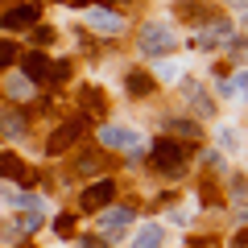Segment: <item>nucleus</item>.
<instances>
[{"label":"nucleus","mask_w":248,"mask_h":248,"mask_svg":"<svg viewBox=\"0 0 248 248\" xmlns=\"http://www.w3.org/2000/svg\"><path fill=\"white\" fill-rule=\"evenodd\" d=\"M223 91H228V95H236V91H240V95H248V71H240V75H232V79L223 83Z\"/></svg>","instance_id":"nucleus-18"},{"label":"nucleus","mask_w":248,"mask_h":248,"mask_svg":"<svg viewBox=\"0 0 248 248\" xmlns=\"http://www.w3.org/2000/svg\"><path fill=\"white\" fill-rule=\"evenodd\" d=\"M124 228H133V207H108V211H99V232H108V240L124 236Z\"/></svg>","instance_id":"nucleus-6"},{"label":"nucleus","mask_w":248,"mask_h":248,"mask_svg":"<svg viewBox=\"0 0 248 248\" xmlns=\"http://www.w3.org/2000/svg\"><path fill=\"white\" fill-rule=\"evenodd\" d=\"M232 33H236V29H232L228 21H211L207 29L195 33V46H199V50H211V46H219V42H232Z\"/></svg>","instance_id":"nucleus-9"},{"label":"nucleus","mask_w":248,"mask_h":248,"mask_svg":"<svg viewBox=\"0 0 248 248\" xmlns=\"http://www.w3.org/2000/svg\"><path fill=\"white\" fill-rule=\"evenodd\" d=\"M83 244H87V248H108V240H95V236H91V240H83Z\"/></svg>","instance_id":"nucleus-26"},{"label":"nucleus","mask_w":248,"mask_h":248,"mask_svg":"<svg viewBox=\"0 0 248 248\" xmlns=\"http://www.w3.org/2000/svg\"><path fill=\"white\" fill-rule=\"evenodd\" d=\"M50 66L54 62L46 58V54H37V50H29L25 58H21V71H25L29 83H50Z\"/></svg>","instance_id":"nucleus-8"},{"label":"nucleus","mask_w":248,"mask_h":248,"mask_svg":"<svg viewBox=\"0 0 248 248\" xmlns=\"http://www.w3.org/2000/svg\"><path fill=\"white\" fill-rule=\"evenodd\" d=\"M124 87H128V95L145 99V95H153V87H157V83H153V75H149V71H133L128 79H124Z\"/></svg>","instance_id":"nucleus-10"},{"label":"nucleus","mask_w":248,"mask_h":248,"mask_svg":"<svg viewBox=\"0 0 248 248\" xmlns=\"http://www.w3.org/2000/svg\"><path fill=\"white\" fill-rule=\"evenodd\" d=\"M228 4L232 9H248V0H228Z\"/></svg>","instance_id":"nucleus-27"},{"label":"nucleus","mask_w":248,"mask_h":248,"mask_svg":"<svg viewBox=\"0 0 248 248\" xmlns=\"http://www.w3.org/2000/svg\"><path fill=\"white\" fill-rule=\"evenodd\" d=\"M244 25H248V13H244Z\"/></svg>","instance_id":"nucleus-28"},{"label":"nucleus","mask_w":248,"mask_h":248,"mask_svg":"<svg viewBox=\"0 0 248 248\" xmlns=\"http://www.w3.org/2000/svg\"><path fill=\"white\" fill-rule=\"evenodd\" d=\"M232 248H248V228H240L236 236H232Z\"/></svg>","instance_id":"nucleus-25"},{"label":"nucleus","mask_w":248,"mask_h":248,"mask_svg":"<svg viewBox=\"0 0 248 248\" xmlns=\"http://www.w3.org/2000/svg\"><path fill=\"white\" fill-rule=\"evenodd\" d=\"M186 104H190V112H195V116H215V99L207 95L203 87H190V91H186Z\"/></svg>","instance_id":"nucleus-11"},{"label":"nucleus","mask_w":248,"mask_h":248,"mask_svg":"<svg viewBox=\"0 0 248 248\" xmlns=\"http://www.w3.org/2000/svg\"><path fill=\"white\" fill-rule=\"evenodd\" d=\"M71 79V62H54L50 66V83H66Z\"/></svg>","instance_id":"nucleus-20"},{"label":"nucleus","mask_w":248,"mask_h":248,"mask_svg":"<svg viewBox=\"0 0 248 248\" xmlns=\"http://www.w3.org/2000/svg\"><path fill=\"white\" fill-rule=\"evenodd\" d=\"M0 128H4V137H21L25 133V120H21V116H0Z\"/></svg>","instance_id":"nucleus-17"},{"label":"nucleus","mask_w":248,"mask_h":248,"mask_svg":"<svg viewBox=\"0 0 248 248\" xmlns=\"http://www.w3.org/2000/svg\"><path fill=\"white\" fill-rule=\"evenodd\" d=\"M54 232H58V236H75V215H66V211H62L58 219H54Z\"/></svg>","instance_id":"nucleus-19"},{"label":"nucleus","mask_w":248,"mask_h":248,"mask_svg":"<svg viewBox=\"0 0 248 248\" xmlns=\"http://www.w3.org/2000/svg\"><path fill=\"white\" fill-rule=\"evenodd\" d=\"M83 128H87V120H66V124H58V128H54V137L46 141V153H54V157H58L62 149H71V145L79 141Z\"/></svg>","instance_id":"nucleus-5"},{"label":"nucleus","mask_w":248,"mask_h":248,"mask_svg":"<svg viewBox=\"0 0 248 248\" xmlns=\"http://www.w3.org/2000/svg\"><path fill=\"white\" fill-rule=\"evenodd\" d=\"M83 108H87L91 116H104V112H108V104H104V91H95V87H83Z\"/></svg>","instance_id":"nucleus-15"},{"label":"nucleus","mask_w":248,"mask_h":248,"mask_svg":"<svg viewBox=\"0 0 248 248\" xmlns=\"http://www.w3.org/2000/svg\"><path fill=\"white\" fill-rule=\"evenodd\" d=\"M13 58H17V46H13L9 37H0V66H9Z\"/></svg>","instance_id":"nucleus-23"},{"label":"nucleus","mask_w":248,"mask_h":248,"mask_svg":"<svg viewBox=\"0 0 248 248\" xmlns=\"http://www.w3.org/2000/svg\"><path fill=\"white\" fill-rule=\"evenodd\" d=\"M186 166H190V145L186 141H178V137H157L153 141V170H161L170 178H182Z\"/></svg>","instance_id":"nucleus-1"},{"label":"nucleus","mask_w":248,"mask_h":248,"mask_svg":"<svg viewBox=\"0 0 248 248\" xmlns=\"http://www.w3.org/2000/svg\"><path fill=\"white\" fill-rule=\"evenodd\" d=\"M170 128L178 133V141H199V137H203L199 120H170Z\"/></svg>","instance_id":"nucleus-14"},{"label":"nucleus","mask_w":248,"mask_h":248,"mask_svg":"<svg viewBox=\"0 0 248 248\" xmlns=\"http://www.w3.org/2000/svg\"><path fill=\"white\" fill-rule=\"evenodd\" d=\"M37 17H42V4H37V0H25V4H17V9L0 13V25L4 29H33Z\"/></svg>","instance_id":"nucleus-3"},{"label":"nucleus","mask_w":248,"mask_h":248,"mask_svg":"<svg viewBox=\"0 0 248 248\" xmlns=\"http://www.w3.org/2000/svg\"><path fill=\"white\" fill-rule=\"evenodd\" d=\"M91 25L112 33V29H120V17H116V13H104V9H91Z\"/></svg>","instance_id":"nucleus-16"},{"label":"nucleus","mask_w":248,"mask_h":248,"mask_svg":"<svg viewBox=\"0 0 248 248\" xmlns=\"http://www.w3.org/2000/svg\"><path fill=\"white\" fill-rule=\"evenodd\" d=\"M75 170H79V174H95V170H99V157H95V153H83Z\"/></svg>","instance_id":"nucleus-22"},{"label":"nucleus","mask_w":248,"mask_h":248,"mask_svg":"<svg viewBox=\"0 0 248 248\" xmlns=\"http://www.w3.org/2000/svg\"><path fill=\"white\" fill-rule=\"evenodd\" d=\"M137 141H141V133H133V128H120V124H108V128H99V145H108V149H137Z\"/></svg>","instance_id":"nucleus-7"},{"label":"nucleus","mask_w":248,"mask_h":248,"mask_svg":"<svg viewBox=\"0 0 248 248\" xmlns=\"http://www.w3.org/2000/svg\"><path fill=\"white\" fill-rule=\"evenodd\" d=\"M13 203H17L21 211H42V199H37V195H17Z\"/></svg>","instance_id":"nucleus-21"},{"label":"nucleus","mask_w":248,"mask_h":248,"mask_svg":"<svg viewBox=\"0 0 248 248\" xmlns=\"http://www.w3.org/2000/svg\"><path fill=\"white\" fill-rule=\"evenodd\" d=\"M112 199H116V182H112V178H99V182H91L87 190H83L79 211L99 215V211H108V207H112Z\"/></svg>","instance_id":"nucleus-2"},{"label":"nucleus","mask_w":248,"mask_h":248,"mask_svg":"<svg viewBox=\"0 0 248 248\" xmlns=\"http://www.w3.org/2000/svg\"><path fill=\"white\" fill-rule=\"evenodd\" d=\"M161 240H166L161 223H145V228L133 236V248H161Z\"/></svg>","instance_id":"nucleus-12"},{"label":"nucleus","mask_w":248,"mask_h":248,"mask_svg":"<svg viewBox=\"0 0 248 248\" xmlns=\"http://www.w3.org/2000/svg\"><path fill=\"white\" fill-rule=\"evenodd\" d=\"M137 46H141L145 54H166V50H174V33H170L166 25H145L141 33H137Z\"/></svg>","instance_id":"nucleus-4"},{"label":"nucleus","mask_w":248,"mask_h":248,"mask_svg":"<svg viewBox=\"0 0 248 248\" xmlns=\"http://www.w3.org/2000/svg\"><path fill=\"white\" fill-rule=\"evenodd\" d=\"M0 178H25V161L17 157V153H0Z\"/></svg>","instance_id":"nucleus-13"},{"label":"nucleus","mask_w":248,"mask_h":248,"mask_svg":"<svg viewBox=\"0 0 248 248\" xmlns=\"http://www.w3.org/2000/svg\"><path fill=\"white\" fill-rule=\"evenodd\" d=\"M33 42H37V46H50V42H54V29H50V25H37V29H33Z\"/></svg>","instance_id":"nucleus-24"}]
</instances>
